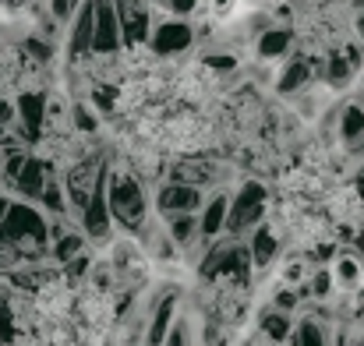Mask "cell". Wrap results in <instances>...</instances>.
Instances as JSON below:
<instances>
[{
	"mask_svg": "<svg viewBox=\"0 0 364 346\" xmlns=\"http://www.w3.org/2000/svg\"><path fill=\"white\" fill-rule=\"evenodd\" d=\"M107 191H110V209H114V223L127 233H141L145 230V191L138 184L134 173L127 170H110V180H107Z\"/></svg>",
	"mask_w": 364,
	"mask_h": 346,
	"instance_id": "cell-1",
	"label": "cell"
},
{
	"mask_svg": "<svg viewBox=\"0 0 364 346\" xmlns=\"http://www.w3.org/2000/svg\"><path fill=\"white\" fill-rule=\"evenodd\" d=\"M265 209H269V191L262 180H244L241 188L234 191L230 198V223H227V233L230 237H247L258 223H265Z\"/></svg>",
	"mask_w": 364,
	"mask_h": 346,
	"instance_id": "cell-2",
	"label": "cell"
},
{
	"mask_svg": "<svg viewBox=\"0 0 364 346\" xmlns=\"http://www.w3.org/2000/svg\"><path fill=\"white\" fill-rule=\"evenodd\" d=\"M107 180H110V166L103 170V177L96 180L89 202L82 205V230L89 233L92 240H103L110 237V230L117 227L114 223V209H110V191H107Z\"/></svg>",
	"mask_w": 364,
	"mask_h": 346,
	"instance_id": "cell-3",
	"label": "cell"
},
{
	"mask_svg": "<svg viewBox=\"0 0 364 346\" xmlns=\"http://www.w3.org/2000/svg\"><path fill=\"white\" fill-rule=\"evenodd\" d=\"M195 46V28L181 18H166V21H156L152 28V39H149V50L156 57H181Z\"/></svg>",
	"mask_w": 364,
	"mask_h": 346,
	"instance_id": "cell-4",
	"label": "cell"
},
{
	"mask_svg": "<svg viewBox=\"0 0 364 346\" xmlns=\"http://www.w3.org/2000/svg\"><path fill=\"white\" fill-rule=\"evenodd\" d=\"M124 46L121 14L114 0H96V39H92V57H114Z\"/></svg>",
	"mask_w": 364,
	"mask_h": 346,
	"instance_id": "cell-5",
	"label": "cell"
},
{
	"mask_svg": "<svg viewBox=\"0 0 364 346\" xmlns=\"http://www.w3.org/2000/svg\"><path fill=\"white\" fill-rule=\"evenodd\" d=\"M114 4H117V14H121L124 50L127 46H149L152 28H156V18H152L149 4L145 0H114Z\"/></svg>",
	"mask_w": 364,
	"mask_h": 346,
	"instance_id": "cell-6",
	"label": "cell"
},
{
	"mask_svg": "<svg viewBox=\"0 0 364 346\" xmlns=\"http://www.w3.org/2000/svg\"><path fill=\"white\" fill-rule=\"evenodd\" d=\"M202 205H205L202 188L184 184V180H166V184H159V191H156V212H159V216H173V212H202Z\"/></svg>",
	"mask_w": 364,
	"mask_h": 346,
	"instance_id": "cell-7",
	"label": "cell"
},
{
	"mask_svg": "<svg viewBox=\"0 0 364 346\" xmlns=\"http://www.w3.org/2000/svg\"><path fill=\"white\" fill-rule=\"evenodd\" d=\"M177 325V293L166 290L149 304V322H145V343L141 346H163L170 329Z\"/></svg>",
	"mask_w": 364,
	"mask_h": 346,
	"instance_id": "cell-8",
	"label": "cell"
},
{
	"mask_svg": "<svg viewBox=\"0 0 364 346\" xmlns=\"http://www.w3.org/2000/svg\"><path fill=\"white\" fill-rule=\"evenodd\" d=\"M92 39H96V0H82V7L71 18V36H68L71 60L92 57Z\"/></svg>",
	"mask_w": 364,
	"mask_h": 346,
	"instance_id": "cell-9",
	"label": "cell"
},
{
	"mask_svg": "<svg viewBox=\"0 0 364 346\" xmlns=\"http://www.w3.org/2000/svg\"><path fill=\"white\" fill-rule=\"evenodd\" d=\"M46 110H50V96L39 89H25L18 96V120H21V138L36 141L46 131Z\"/></svg>",
	"mask_w": 364,
	"mask_h": 346,
	"instance_id": "cell-10",
	"label": "cell"
},
{
	"mask_svg": "<svg viewBox=\"0 0 364 346\" xmlns=\"http://www.w3.org/2000/svg\"><path fill=\"white\" fill-rule=\"evenodd\" d=\"M46 180H50V170L39 156H28L18 180H14V191L25 198V202H43V191H46Z\"/></svg>",
	"mask_w": 364,
	"mask_h": 346,
	"instance_id": "cell-11",
	"label": "cell"
},
{
	"mask_svg": "<svg viewBox=\"0 0 364 346\" xmlns=\"http://www.w3.org/2000/svg\"><path fill=\"white\" fill-rule=\"evenodd\" d=\"M198 220H202V237H205V240L223 237V233H227V223H230V195H227V191H216V195L202 205Z\"/></svg>",
	"mask_w": 364,
	"mask_h": 346,
	"instance_id": "cell-12",
	"label": "cell"
},
{
	"mask_svg": "<svg viewBox=\"0 0 364 346\" xmlns=\"http://www.w3.org/2000/svg\"><path fill=\"white\" fill-rule=\"evenodd\" d=\"M170 180H184V184L205 188V184H220L223 173H220L216 163H209V159H177V163L170 166Z\"/></svg>",
	"mask_w": 364,
	"mask_h": 346,
	"instance_id": "cell-13",
	"label": "cell"
},
{
	"mask_svg": "<svg viewBox=\"0 0 364 346\" xmlns=\"http://www.w3.org/2000/svg\"><path fill=\"white\" fill-rule=\"evenodd\" d=\"M347 145L350 156H364V107L361 103H347L340 107V131H336Z\"/></svg>",
	"mask_w": 364,
	"mask_h": 346,
	"instance_id": "cell-14",
	"label": "cell"
},
{
	"mask_svg": "<svg viewBox=\"0 0 364 346\" xmlns=\"http://www.w3.org/2000/svg\"><path fill=\"white\" fill-rule=\"evenodd\" d=\"M247 251H251V261H255V269H265V265H272V258L279 254V233H276V227H269V223H258L255 230L247 233Z\"/></svg>",
	"mask_w": 364,
	"mask_h": 346,
	"instance_id": "cell-15",
	"label": "cell"
},
{
	"mask_svg": "<svg viewBox=\"0 0 364 346\" xmlns=\"http://www.w3.org/2000/svg\"><path fill=\"white\" fill-rule=\"evenodd\" d=\"M358 64H361V53H358V46H340V50H333L329 53V60H326V82L329 85H347L350 78H354V71H358Z\"/></svg>",
	"mask_w": 364,
	"mask_h": 346,
	"instance_id": "cell-16",
	"label": "cell"
},
{
	"mask_svg": "<svg viewBox=\"0 0 364 346\" xmlns=\"http://www.w3.org/2000/svg\"><path fill=\"white\" fill-rule=\"evenodd\" d=\"M294 318H290V311H283V308H265L262 315H258V333L265 336V340H272V343H283V340H290L294 336Z\"/></svg>",
	"mask_w": 364,
	"mask_h": 346,
	"instance_id": "cell-17",
	"label": "cell"
},
{
	"mask_svg": "<svg viewBox=\"0 0 364 346\" xmlns=\"http://www.w3.org/2000/svg\"><path fill=\"white\" fill-rule=\"evenodd\" d=\"M311 75H315V64H311L308 57H294V60L283 67V75H279V92H283V96H297L301 89L311 85Z\"/></svg>",
	"mask_w": 364,
	"mask_h": 346,
	"instance_id": "cell-18",
	"label": "cell"
},
{
	"mask_svg": "<svg viewBox=\"0 0 364 346\" xmlns=\"http://www.w3.org/2000/svg\"><path fill=\"white\" fill-rule=\"evenodd\" d=\"M290 43H294V32L290 28H262V36H258V57L262 60H276V57H283L290 50Z\"/></svg>",
	"mask_w": 364,
	"mask_h": 346,
	"instance_id": "cell-19",
	"label": "cell"
},
{
	"mask_svg": "<svg viewBox=\"0 0 364 346\" xmlns=\"http://www.w3.org/2000/svg\"><path fill=\"white\" fill-rule=\"evenodd\" d=\"M333 336L336 333H329L318 318H304L294 329V346H333Z\"/></svg>",
	"mask_w": 364,
	"mask_h": 346,
	"instance_id": "cell-20",
	"label": "cell"
},
{
	"mask_svg": "<svg viewBox=\"0 0 364 346\" xmlns=\"http://www.w3.org/2000/svg\"><path fill=\"white\" fill-rule=\"evenodd\" d=\"M364 269H361V261L354 258V254H336V261H333V279H336V286L340 290H354V286H361V276Z\"/></svg>",
	"mask_w": 364,
	"mask_h": 346,
	"instance_id": "cell-21",
	"label": "cell"
},
{
	"mask_svg": "<svg viewBox=\"0 0 364 346\" xmlns=\"http://www.w3.org/2000/svg\"><path fill=\"white\" fill-rule=\"evenodd\" d=\"M64 191H68V184H64L60 177H53V173H50V180H46V191H43V202H39V205H43L50 216L68 212V202H71V198H68Z\"/></svg>",
	"mask_w": 364,
	"mask_h": 346,
	"instance_id": "cell-22",
	"label": "cell"
},
{
	"mask_svg": "<svg viewBox=\"0 0 364 346\" xmlns=\"http://www.w3.org/2000/svg\"><path fill=\"white\" fill-rule=\"evenodd\" d=\"M71 120H75L78 134H96V127H100V117H96V110L89 103H75L71 107Z\"/></svg>",
	"mask_w": 364,
	"mask_h": 346,
	"instance_id": "cell-23",
	"label": "cell"
},
{
	"mask_svg": "<svg viewBox=\"0 0 364 346\" xmlns=\"http://www.w3.org/2000/svg\"><path fill=\"white\" fill-rule=\"evenodd\" d=\"M25 159H28V152H25V148H11V152L4 156V166H0L4 184H11V188H14V180H18V173H21Z\"/></svg>",
	"mask_w": 364,
	"mask_h": 346,
	"instance_id": "cell-24",
	"label": "cell"
},
{
	"mask_svg": "<svg viewBox=\"0 0 364 346\" xmlns=\"http://www.w3.org/2000/svg\"><path fill=\"white\" fill-rule=\"evenodd\" d=\"M78 7H82V0H46V11H50L57 21H71Z\"/></svg>",
	"mask_w": 364,
	"mask_h": 346,
	"instance_id": "cell-25",
	"label": "cell"
},
{
	"mask_svg": "<svg viewBox=\"0 0 364 346\" xmlns=\"http://www.w3.org/2000/svg\"><path fill=\"white\" fill-rule=\"evenodd\" d=\"M163 346H191V333H188V322H181L177 318V325L170 329V336H166V343Z\"/></svg>",
	"mask_w": 364,
	"mask_h": 346,
	"instance_id": "cell-26",
	"label": "cell"
},
{
	"mask_svg": "<svg viewBox=\"0 0 364 346\" xmlns=\"http://www.w3.org/2000/svg\"><path fill=\"white\" fill-rule=\"evenodd\" d=\"M166 7H170L173 14H181V18H184V14H191V11L198 7V0H170Z\"/></svg>",
	"mask_w": 364,
	"mask_h": 346,
	"instance_id": "cell-27",
	"label": "cell"
},
{
	"mask_svg": "<svg viewBox=\"0 0 364 346\" xmlns=\"http://www.w3.org/2000/svg\"><path fill=\"white\" fill-rule=\"evenodd\" d=\"M354 28H358V36H361V43H364V7L358 11V21H354Z\"/></svg>",
	"mask_w": 364,
	"mask_h": 346,
	"instance_id": "cell-28",
	"label": "cell"
},
{
	"mask_svg": "<svg viewBox=\"0 0 364 346\" xmlns=\"http://www.w3.org/2000/svg\"><path fill=\"white\" fill-rule=\"evenodd\" d=\"M358 247H361V254H364V227H361V233H358Z\"/></svg>",
	"mask_w": 364,
	"mask_h": 346,
	"instance_id": "cell-29",
	"label": "cell"
},
{
	"mask_svg": "<svg viewBox=\"0 0 364 346\" xmlns=\"http://www.w3.org/2000/svg\"><path fill=\"white\" fill-rule=\"evenodd\" d=\"M145 4H152V0H145Z\"/></svg>",
	"mask_w": 364,
	"mask_h": 346,
	"instance_id": "cell-30",
	"label": "cell"
}]
</instances>
